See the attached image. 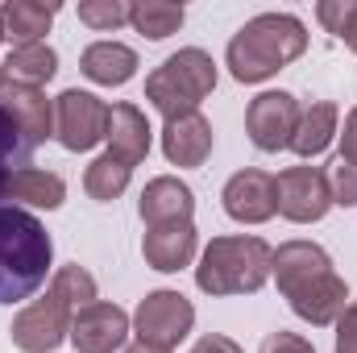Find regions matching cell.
Returning a JSON list of instances; mask_svg holds the SVG:
<instances>
[{"instance_id": "12", "label": "cell", "mask_w": 357, "mask_h": 353, "mask_svg": "<svg viewBox=\"0 0 357 353\" xmlns=\"http://www.w3.org/2000/svg\"><path fill=\"white\" fill-rule=\"evenodd\" d=\"M220 204H225V212L237 225H266L270 216H274V175L258 171V167L237 171L225 183Z\"/></svg>"}, {"instance_id": "8", "label": "cell", "mask_w": 357, "mask_h": 353, "mask_svg": "<svg viewBox=\"0 0 357 353\" xmlns=\"http://www.w3.org/2000/svg\"><path fill=\"white\" fill-rule=\"evenodd\" d=\"M191 324H195L191 299H187L183 291H171V287L150 291V295L137 303V312H133V333H137V341L158 345V350H175L178 341L191 333Z\"/></svg>"}, {"instance_id": "29", "label": "cell", "mask_w": 357, "mask_h": 353, "mask_svg": "<svg viewBox=\"0 0 357 353\" xmlns=\"http://www.w3.org/2000/svg\"><path fill=\"white\" fill-rule=\"evenodd\" d=\"M333 204H345V208H357V171L354 167H345V163H337L333 167Z\"/></svg>"}, {"instance_id": "20", "label": "cell", "mask_w": 357, "mask_h": 353, "mask_svg": "<svg viewBox=\"0 0 357 353\" xmlns=\"http://www.w3.org/2000/svg\"><path fill=\"white\" fill-rule=\"evenodd\" d=\"M59 17V4H38V0H8L0 8V33L13 46H29V42H46L50 25Z\"/></svg>"}, {"instance_id": "27", "label": "cell", "mask_w": 357, "mask_h": 353, "mask_svg": "<svg viewBox=\"0 0 357 353\" xmlns=\"http://www.w3.org/2000/svg\"><path fill=\"white\" fill-rule=\"evenodd\" d=\"M50 287H54V291H63V295L71 299V308H75V312H79V308H88V303H96V278H91L79 262L59 266V270H54V278H50Z\"/></svg>"}, {"instance_id": "21", "label": "cell", "mask_w": 357, "mask_h": 353, "mask_svg": "<svg viewBox=\"0 0 357 353\" xmlns=\"http://www.w3.org/2000/svg\"><path fill=\"white\" fill-rule=\"evenodd\" d=\"M0 200H13V204H29V208H59L67 200V183L54 175V171H38V167H21L17 175L4 183Z\"/></svg>"}, {"instance_id": "28", "label": "cell", "mask_w": 357, "mask_h": 353, "mask_svg": "<svg viewBox=\"0 0 357 353\" xmlns=\"http://www.w3.org/2000/svg\"><path fill=\"white\" fill-rule=\"evenodd\" d=\"M79 21L96 33H112L121 25H129V4L125 0H84L79 4Z\"/></svg>"}, {"instance_id": "30", "label": "cell", "mask_w": 357, "mask_h": 353, "mask_svg": "<svg viewBox=\"0 0 357 353\" xmlns=\"http://www.w3.org/2000/svg\"><path fill=\"white\" fill-rule=\"evenodd\" d=\"M258 353H316L312 350V341L307 337H299V333H270L266 341L258 345Z\"/></svg>"}, {"instance_id": "6", "label": "cell", "mask_w": 357, "mask_h": 353, "mask_svg": "<svg viewBox=\"0 0 357 353\" xmlns=\"http://www.w3.org/2000/svg\"><path fill=\"white\" fill-rule=\"evenodd\" d=\"M71 320H75V308L63 291H46L42 299L25 303L17 316H13V345L21 353H54L63 341H71Z\"/></svg>"}, {"instance_id": "13", "label": "cell", "mask_w": 357, "mask_h": 353, "mask_svg": "<svg viewBox=\"0 0 357 353\" xmlns=\"http://www.w3.org/2000/svg\"><path fill=\"white\" fill-rule=\"evenodd\" d=\"M0 104L13 112V121L21 125V133L29 137L33 150H38L46 137H54V100H50L42 88L4 80V84H0Z\"/></svg>"}, {"instance_id": "11", "label": "cell", "mask_w": 357, "mask_h": 353, "mask_svg": "<svg viewBox=\"0 0 357 353\" xmlns=\"http://www.w3.org/2000/svg\"><path fill=\"white\" fill-rule=\"evenodd\" d=\"M129 333H133L129 312L116 308V303H104V299L79 308L75 320H71V345L79 353H116Z\"/></svg>"}, {"instance_id": "35", "label": "cell", "mask_w": 357, "mask_h": 353, "mask_svg": "<svg viewBox=\"0 0 357 353\" xmlns=\"http://www.w3.org/2000/svg\"><path fill=\"white\" fill-rule=\"evenodd\" d=\"M4 80H8V75H4V63H0V84H4Z\"/></svg>"}, {"instance_id": "22", "label": "cell", "mask_w": 357, "mask_h": 353, "mask_svg": "<svg viewBox=\"0 0 357 353\" xmlns=\"http://www.w3.org/2000/svg\"><path fill=\"white\" fill-rule=\"evenodd\" d=\"M54 71H59V54H54V46H46V42L13 46V50H8V59H4V75H8V80H17V84H29V88L50 84V80H54Z\"/></svg>"}, {"instance_id": "32", "label": "cell", "mask_w": 357, "mask_h": 353, "mask_svg": "<svg viewBox=\"0 0 357 353\" xmlns=\"http://www.w3.org/2000/svg\"><path fill=\"white\" fill-rule=\"evenodd\" d=\"M341 163L357 171V108H349L345 129H341Z\"/></svg>"}, {"instance_id": "2", "label": "cell", "mask_w": 357, "mask_h": 353, "mask_svg": "<svg viewBox=\"0 0 357 353\" xmlns=\"http://www.w3.org/2000/svg\"><path fill=\"white\" fill-rule=\"evenodd\" d=\"M303 50H307V25L295 13H258L233 33L225 67L237 84H266Z\"/></svg>"}, {"instance_id": "14", "label": "cell", "mask_w": 357, "mask_h": 353, "mask_svg": "<svg viewBox=\"0 0 357 353\" xmlns=\"http://www.w3.org/2000/svg\"><path fill=\"white\" fill-rule=\"evenodd\" d=\"M195 250H199V233H195L191 220L146 229V237H142V258L158 274H178L183 266H191Z\"/></svg>"}, {"instance_id": "25", "label": "cell", "mask_w": 357, "mask_h": 353, "mask_svg": "<svg viewBox=\"0 0 357 353\" xmlns=\"http://www.w3.org/2000/svg\"><path fill=\"white\" fill-rule=\"evenodd\" d=\"M29 154H33L29 137L21 133V125L13 121V112L0 104V191H4V183L17 175L21 167H29Z\"/></svg>"}, {"instance_id": "31", "label": "cell", "mask_w": 357, "mask_h": 353, "mask_svg": "<svg viewBox=\"0 0 357 353\" xmlns=\"http://www.w3.org/2000/svg\"><path fill=\"white\" fill-rule=\"evenodd\" d=\"M337 353H357V299H349L337 320Z\"/></svg>"}, {"instance_id": "24", "label": "cell", "mask_w": 357, "mask_h": 353, "mask_svg": "<svg viewBox=\"0 0 357 353\" xmlns=\"http://www.w3.org/2000/svg\"><path fill=\"white\" fill-rule=\"evenodd\" d=\"M129 179H133V167H125L112 154H100L88 171H84V191H88L91 200H100V204H112V200L125 195Z\"/></svg>"}, {"instance_id": "17", "label": "cell", "mask_w": 357, "mask_h": 353, "mask_svg": "<svg viewBox=\"0 0 357 353\" xmlns=\"http://www.w3.org/2000/svg\"><path fill=\"white\" fill-rule=\"evenodd\" d=\"M137 212H142L146 229L191 220V212H195V191L175 175H158V179L146 183V191H142V200H137Z\"/></svg>"}, {"instance_id": "16", "label": "cell", "mask_w": 357, "mask_h": 353, "mask_svg": "<svg viewBox=\"0 0 357 353\" xmlns=\"http://www.w3.org/2000/svg\"><path fill=\"white\" fill-rule=\"evenodd\" d=\"M104 142H108L112 158H121L125 167H137L150 154L154 129H150V121H146V112L137 104H112L108 108V133H104Z\"/></svg>"}, {"instance_id": "34", "label": "cell", "mask_w": 357, "mask_h": 353, "mask_svg": "<svg viewBox=\"0 0 357 353\" xmlns=\"http://www.w3.org/2000/svg\"><path fill=\"white\" fill-rule=\"evenodd\" d=\"M125 353H171V350H158V345H146V341H133Z\"/></svg>"}, {"instance_id": "19", "label": "cell", "mask_w": 357, "mask_h": 353, "mask_svg": "<svg viewBox=\"0 0 357 353\" xmlns=\"http://www.w3.org/2000/svg\"><path fill=\"white\" fill-rule=\"evenodd\" d=\"M337 121H341V112L333 100H312L307 108H299V125H295L287 150H295L299 158H320L333 146V137L341 133Z\"/></svg>"}, {"instance_id": "4", "label": "cell", "mask_w": 357, "mask_h": 353, "mask_svg": "<svg viewBox=\"0 0 357 353\" xmlns=\"http://www.w3.org/2000/svg\"><path fill=\"white\" fill-rule=\"evenodd\" d=\"M270 250L262 237H212L195 266V287L204 295H254L270 278Z\"/></svg>"}, {"instance_id": "7", "label": "cell", "mask_w": 357, "mask_h": 353, "mask_svg": "<svg viewBox=\"0 0 357 353\" xmlns=\"http://www.w3.org/2000/svg\"><path fill=\"white\" fill-rule=\"evenodd\" d=\"M333 208V183L320 167H287L274 175V212L291 225H316Z\"/></svg>"}, {"instance_id": "36", "label": "cell", "mask_w": 357, "mask_h": 353, "mask_svg": "<svg viewBox=\"0 0 357 353\" xmlns=\"http://www.w3.org/2000/svg\"><path fill=\"white\" fill-rule=\"evenodd\" d=\"M0 42H4V33H0Z\"/></svg>"}, {"instance_id": "18", "label": "cell", "mask_w": 357, "mask_h": 353, "mask_svg": "<svg viewBox=\"0 0 357 353\" xmlns=\"http://www.w3.org/2000/svg\"><path fill=\"white\" fill-rule=\"evenodd\" d=\"M137 50L125 42H91L88 50L79 54V71L88 75L91 84L100 88H121L137 75Z\"/></svg>"}, {"instance_id": "10", "label": "cell", "mask_w": 357, "mask_h": 353, "mask_svg": "<svg viewBox=\"0 0 357 353\" xmlns=\"http://www.w3.org/2000/svg\"><path fill=\"white\" fill-rule=\"evenodd\" d=\"M299 125V100L291 91H262L245 108V133L262 154H278L291 146V133Z\"/></svg>"}, {"instance_id": "5", "label": "cell", "mask_w": 357, "mask_h": 353, "mask_svg": "<svg viewBox=\"0 0 357 353\" xmlns=\"http://www.w3.org/2000/svg\"><path fill=\"white\" fill-rule=\"evenodd\" d=\"M216 88V63L199 46H183L171 59H162L158 71L146 80V100L171 121L178 112H195Z\"/></svg>"}, {"instance_id": "23", "label": "cell", "mask_w": 357, "mask_h": 353, "mask_svg": "<svg viewBox=\"0 0 357 353\" xmlns=\"http://www.w3.org/2000/svg\"><path fill=\"white\" fill-rule=\"evenodd\" d=\"M183 17H187L183 4H171V0H133L129 4V25L150 42H162V38L178 33Z\"/></svg>"}, {"instance_id": "33", "label": "cell", "mask_w": 357, "mask_h": 353, "mask_svg": "<svg viewBox=\"0 0 357 353\" xmlns=\"http://www.w3.org/2000/svg\"><path fill=\"white\" fill-rule=\"evenodd\" d=\"M191 353H245L233 337H225V333H208V337H199L195 345H191Z\"/></svg>"}, {"instance_id": "26", "label": "cell", "mask_w": 357, "mask_h": 353, "mask_svg": "<svg viewBox=\"0 0 357 353\" xmlns=\"http://www.w3.org/2000/svg\"><path fill=\"white\" fill-rule=\"evenodd\" d=\"M316 17H320V25L333 38H341L357 54V0H320L316 4Z\"/></svg>"}, {"instance_id": "1", "label": "cell", "mask_w": 357, "mask_h": 353, "mask_svg": "<svg viewBox=\"0 0 357 353\" xmlns=\"http://www.w3.org/2000/svg\"><path fill=\"white\" fill-rule=\"evenodd\" d=\"M270 274L282 291V299L291 303V312L299 320H307L312 329H328L341 320V312L349 308V287L345 278L333 270V258L324 246L316 241H282L274 250Z\"/></svg>"}, {"instance_id": "9", "label": "cell", "mask_w": 357, "mask_h": 353, "mask_svg": "<svg viewBox=\"0 0 357 353\" xmlns=\"http://www.w3.org/2000/svg\"><path fill=\"white\" fill-rule=\"evenodd\" d=\"M108 133V104L91 91L67 88L54 100V137L63 150L84 154L91 146H100Z\"/></svg>"}, {"instance_id": "3", "label": "cell", "mask_w": 357, "mask_h": 353, "mask_svg": "<svg viewBox=\"0 0 357 353\" xmlns=\"http://www.w3.org/2000/svg\"><path fill=\"white\" fill-rule=\"evenodd\" d=\"M50 266L54 241L46 225L17 204H0V303L38 295V287L50 278Z\"/></svg>"}, {"instance_id": "15", "label": "cell", "mask_w": 357, "mask_h": 353, "mask_svg": "<svg viewBox=\"0 0 357 353\" xmlns=\"http://www.w3.org/2000/svg\"><path fill=\"white\" fill-rule=\"evenodd\" d=\"M162 154L171 167H204L212 154V125L208 117L195 112H178L162 125Z\"/></svg>"}]
</instances>
